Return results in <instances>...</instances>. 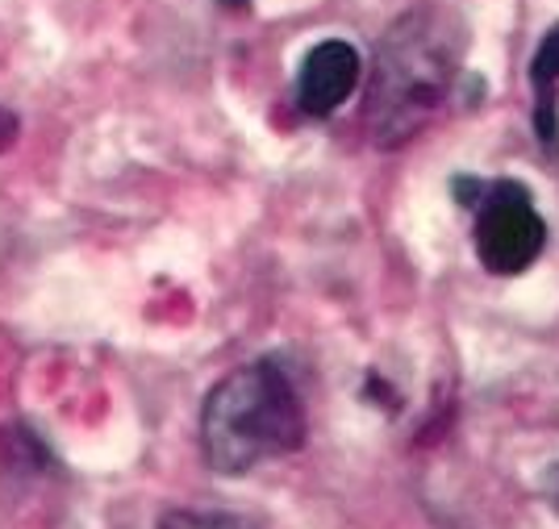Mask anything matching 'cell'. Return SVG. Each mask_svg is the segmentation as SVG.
<instances>
[{"label":"cell","instance_id":"6da1fadb","mask_svg":"<svg viewBox=\"0 0 559 529\" xmlns=\"http://www.w3.org/2000/svg\"><path fill=\"white\" fill-rule=\"evenodd\" d=\"M467 22L451 4H414L376 43L368 80V134L376 146H401L439 113L464 68Z\"/></svg>","mask_w":559,"mask_h":529},{"label":"cell","instance_id":"7a4b0ae2","mask_svg":"<svg viewBox=\"0 0 559 529\" xmlns=\"http://www.w3.org/2000/svg\"><path fill=\"white\" fill-rule=\"evenodd\" d=\"M301 392L276 359L242 363L222 375L201 405V455L217 476H247L259 462L305 446Z\"/></svg>","mask_w":559,"mask_h":529},{"label":"cell","instance_id":"3957f363","mask_svg":"<svg viewBox=\"0 0 559 529\" xmlns=\"http://www.w3.org/2000/svg\"><path fill=\"white\" fill-rule=\"evenodd\" d=\"M472 188L464 205L476 213V230H472V247L480 267L492 276H522L538 263V254L547 251V221L538 217L535 196L526 184L513 180H460Z\"/></svg>","mask_w":559,"mask_h":529},{"label":"cell","instance_id":"277c9868","mask_svg":"<svg viewBox=\"0 0 559 529\" xmlns=\"http://www.w3.org/2000/svg\"><path fill=\"white\" fill-rule=\"evenodd\" d=\"M364 80V59L347 38H326L305 55L297 71V109L305 117H330L350 100Z\"/></svg>","mask_w":559,"mask_h":529},{"label":"cell","instance_id":"5b68a950","mask_svg":"<svg viewBox=\"0 0 559 529\" xmlns=\"http://www.w3.org/2000/svg\"><path fill=\"white\" fill-rule=\"evenodd\" d=\"M531 84H535V125L538 142L559 155V25H551L531 59Z\"/></svg>","mask_w":559,"mask_h":529},{"label":"cell","instance_id":"8992f818","mask_svg":"<svg viewBox=\"0 0 559 529\" xmlns=\"http://www.w3.org/2000/svg\"><path fill=\"white\" fill-rule=\"evenodd\" d=\"M159 529H255L247 526L242 517H234V513H201V508H176V513H167Z\"/></svg>","mask_w":559,"mask_h":529},{"label":"cell","instance_id":"52a82bcc","mask_svg":"<svg viewBox=\"0 0 559 529\" xmlns=\"http://www.w3.org/2000/svg\"><path fill=\"white\" fill-rule=\"evenodd\" d=\"M17 134H22V125H17V117L9 113V109H0V155L17 142Z\"/></svg>","mask_w":559,"mask_h":529},{"label":"cell","instance_id":"ba28073f","mask_svg":"<svg viewBox=\"0 0 559 529\" xmlns=\"http://www.w3.org/2000/svg\"><path fill=\"white\" fill-rule=\"evenodd\" d=\"M547 496H551V505H556V513H559V467L547 471Z\"/></svg>","mask_w":559,"mask_h":529}]
</instances>
